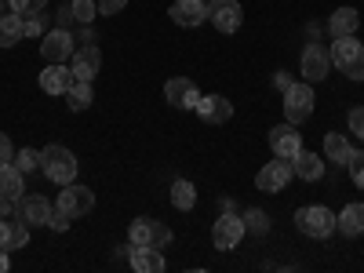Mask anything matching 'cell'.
I'll return each mask as SVG.
<instances>
[{
    "instance_id": "31",
    "label": "cell",
    "mask_w": 364,
    "mask_h": 273,
    "mask_svg": "<svg viewBox=\"0 0 364 273\" xmlns=\"http://www.w3.org/2000/svg\"><path fill=\"white\" fill-rule=\"evenodd\" d=\"M8 8H11L15 15L29 18V15H37V11H44V8H48V0H8Z\"/></svg>"
},
{
    "instance_id": "41",
    "label": "cell",
    "mask_w": 364,
    "mask_h": 273,
    "mask_svg": "<svg viewBox=\"0 0 364 273\" xmlns=\"http://www.w3.org/2000/svg\"><path fill=\"white\" fill-rule=\"evenodd\" d=\"M273 84H277V87H281V91H288V87H291V84H295V80H291V73H284V70H281V73H277V77H273Z\"/></svg>"
},
{
    "instance_id": "10",
    "label": "cell",
    "mask_w": 364,
    "mask_h": 273,
    "mask_svg": "<svg viewBox=\"0 0 364 273\" xmlns=\"http://www.w3.org/2000/svg\"><path fill=\"white\" fill-rule=\"evenodd\" d=\"M291 175H295V171H291V161H281V157H277V161H269V164L255 175V186H259L262 193H281L288 182H291Z\"/></svg>"
},
{
    "instance_id": "38",
    "label": "cell",
    "mask_w": 364,
    "mask_h": 273,
    "mask_svg": "<svg viewBox=\"0 0 364 273\" xmlns=\"http://www.w3.org/2000/svg\"><path fill=\"white\" fill-rule=\"evenodd\" d=\"M350 132H353L357 139H364V106L350 109Z\"/></svg>"
},
{
    "instance_id": "8",
    "label": "cell",
    "mask_w": 364,
    "mask_h": 273,
    "mask_svg": "<svg viewBox=\"0 0 364 273\" xmlns=\"http://www.w3.org/2000/svg\"><path fill=\"white\" fill-rule=\"evenodd\" d=\"M248 230H245V219H237V215H219L215 219V226H211V240H215V248L219 252H233L237 245H240V237H245Z\"/></svg>"
},
{
    "instance_id": "30",
    "label": "cell",
    "mask_w": 364,
    "mask_h": 273,
    "mask_svg": "<svg viewBox=\"0 0 364 273\" xmlns=\"http://www.w3.org/2000/svg\"><path fill=\"white\" fill-rule=\"evenodd\" d=\"M15 164H18L22 175H33V171L41 168V154H37V149H18V154H15Z\"/></svg>"
},
{
    "instance_id": "26",
    "label": "cell",
    "mask_w": 364,
    "mask_h": 273,
    "mask_svg": "<svg viewBox=\"0 0 364 273\" xmlns=\"http://www.w3.org/2000/svg\"><path fill=\"white\" fill-rule=\"evenodd\" d=\"M171 204H175L178 211H193V204H197V190H193V182H186V178L171 182Z\"/></svg>"
},
{
    "instance_id": "15",
    "label": "cell",
    "mask_w": 364,
    "mask_h": 273,
    "mask_svg": "<svg viewBox=\"0 0 364 273\" xmlns=\"http://www.w3.org/2000/svg\"><path fill=\"white\" fill-rule=\"evenodd\" d=\"M73 84H77V77H73V70H66V63H48V70L41 73L44 95H66Z\"/></svg>"
},
{
    "instance_id": "16",
    "label": "cell",
    "mask_w": 364,
    "mask_h": 273,
    "mask_svg": "<svg viewBox=\"0 0 364 273\" xmlns=\"http://www.w3.org/2000/svg\"><path fill=\"white\" fill-rule=\"evenodd\" d=\"M269 146H273V157L281 161H291L299 149H302V139H299V128L295 124H281V128H269Z\"/></svg>"
},
{
    "instance_id": "21",
    "label": "cell",
    "mask_w": 364,
    "mask_h": 273,
    "mask_svg": "<svg viewBox=\"0 0 364 273\" xmlns=\"http://www.w3.org/2000/svg\"><path fill=\"white\" fill-rule=\"evenodd\" d=\"M357 26H360L357 8H339V11H331V18H328V33L331 37H357Z\"/></svg>"
},
{
    "instance_id": "20",
    "label": "cell",
    "mask_w": 364,
    "mask_h": 273,
    "mask_svg": "<svg viewBox=\"0 0 364 273\" xmlns=\"http://www.w3.org/2000/svg\"><path fill=\"white\" fill-rule=\"evenodd\" d=\"M291 171L302 178V182H321L324 178V157L310 154V149H299L291 157Z\"/></svg>"
},
{
    "instance_id": "40",
    "label": "cell",
    "mask_w": 364,
    "mask_h": 273,
    "mask_svg": "<svg viewBox=\"0 0 364 273\" xmlns=\"http://www.w3.org/2000/svg\"><path fill=\"white\" fill-rule=\"evenodd\" d=\"M55 22H58V29H70V26H73V22H77V15H73V8H70V4H66V8H63V11H58V15H55Z\"/></svg>"
},
{
    "instance_id": "1",
    "label": "cell",
    "mask_w": 364,
    "mask_h": 273,
    "mask_svg": "<svg viewBox=\"0 0 364 273\" xmlns=\"http://www.w3.org/2000/svg\"><path fill=\"white\" fill-rule=\"evenodd\" d=\"M41 171L55 182V186H66V182H73V178H77V157L70 154L66 146L51 142V146H44V149H41Z\"/></svg>"
},
{
    "instance_id": "3",
    "label": "cell",
    "mask_w": 364,
    "mask_h": 273,
    "mask_svg": "<svg viewBox=\"0 0 364 273\" xmlns=\"http://www.w3.org/2000/svg\"><path fill=\"white\" fill-rule=\"evenodd\" d=\"M295 226H299V233H306L314 240H328L336 233V215L321 204H306V208L295 211Z\"/></svg>"
},
{
    "instance_id": "13",
    "label": "cell",
    "mask_w": 364,
    "mask_h": 273,
    "mask_svg": "<svg viewBox=\"0 0 364 273\" xmlns=\"http://www.w3.org/2000/svg\"><path fill=\"white\" fill-rule=\"evenodd\" d=\"M99 66H102V55H99V48H95V44H80V48L73 51V58H70L73 77H77V80H87V84L95 80Z\"/></svg>"
},
{
    "instance_id": "7",
    "label": "cell",
    "mask_w": 364,
    "mask_h": 273,
    "mask_svg": "<svg viewBox=\"0 0 364 273\" xmlns=\"http://www.w3.org/2000/svg\"><path fill=\"white\" fill-rule=\"evenodd\" d=\"M29 245V223L18 215H0V252H18V248H26Z\"/></svg>"
},
{
    "instance_id": "14",
    "label": "cell",
    "mask_w": 364,
    "mask_h": 273,
    "mask_svg": "<svg viewBox=\"0 0 364 273\" xmlns=\"http://www.w3.org/2000/svg\"><path fill=\"white\" fill-rule=\"evenodd\" d=\"M168 15H171L175 26L193 29V26L208 22V0H175V4L168 8Z\"/></svg>"
},
{
    "instance_id": "34",
    "label": "cell",
    "mask_w": 364,
    "mask_h": 273,
    "mask_svg": "<svg viewBox=\"0 0 364 273\" xmlns=\"http://www.w3.org/2000/svg\"><path fill=\"white\" fill-rule=\"evenodd\" d=\"M171 245V230L164 223H149V248H164Z\"/></svg>"
},
{
    "instance_id": "12",
    "label": "cell",
    "mask_w": 364,
    "mask_h": 273,
    "mask_svg": "<svg viewBox=\"0 0 364 273\" xmlns=\"http://www.w3.org/2000/svg\"><path fill=\"white\" fill-rule=\"evenodd\" d=\"M164 99L175 106V109H197V99H200V91L190 77H171L164 84Z\"/></svg>"
},
{
    "instance_id": "19",
    "label": "cell",
    "mask_w": 364,
    "mask_h": 273,
    "mask_svg": "<svg viewBox=\"0 0 364 273\" xmlns=\"http://www.w3.org/2000/svg\"><path fill=\"white\" fill-rule=\"evenodd\" d=\"M128 259H132V269H139V273H164V266H168L161 248H149V245H132Z\"/></svg>"
},
{
    "instance_id": "33",
    "label": "cell",
    "mask_w": 364,
    "mask_h": 273,
    "mask_svg": "<svg viewBox=\"0 0 364 273\" xmlns=\"http://www.w3.org/2000/svg\"><path fill=\"white\" fill-rule=\"evenodd\" d=\"M128 245H149V219H135L128 226Z\"/></svg>"
},
{
    "instance_id": "28",
    "label": "cell",
    "mask_w": 364,
    "mask_h": 273,
    "mask_svg": "<svg viewBox=\"0 0 364 273\" xmlns=\"http://www.w3.org/2000/svg\"><path fill=\"white\" fill-rule=\"evenodd\" d=\"M245 230H252V233H266L269 230V215L262 208H248L245 211Z\"/></svg>"
},
{
    "instance_id": "39",
    "label": "cell",
    "mask_w": 364,
    "mask_h": 273,
    "mask_svg": "<svg viewBox=\"0 0 364 273\" xmlns=\"http://www.w3.org/2000/svg\"><path fill=\"white\" fill-rule=\"evenodd\" d=\"M124 8H128V0H99V15H117Z\"/></svg>"
},
{
    "instance_id": "6",
    "label": "cell",
    "mask_w": 364,
    "mask_h": 273,
    "mask_svg": "<svg viewBox=\"0 0 364 273\" xmlns=\"http://www.w3.org/2000/svg\"><path fill=\"white\" fill-rule=\"evenodd\" d=\"M73 51H77V44H73L70 29H51V33L41 37V58L44 63H70Z\"/></svg>"
},
{
    "instance_id": "17",
    "label": "cell",
    "mask_w": 364,
    "mask_h": 273,
    "mask_svg": "<svg viewBox=\"0 0 364 273\" xmlns=\"http://www.w3.org/2000/svg\"><path fill=\"white\" fill-rule=\"evenodd\" d=\"M18 215L29 223V226H48V215H51V200L41 197V193H22L18 200Z\"/></svg>"
},
{
    "instance_id": "24",
    "label": "cell",
    "mask_w": 364,
    "mask_h": 273,
    "mask_svg": "<svg viewBox=\"0 0 364 273\" xmlns=\"http://www.w3.org/2000/svg\"><path fill=\"white\" fill-rule=\"evenodd\" d=\"M324 157L331 161V164H350V157H353V146H350V139L346 135H324Z\"/></svg>"
},
{
    "instance_id": "43",
    "label": "cell",
    "mask_w": 364,
    "mask_h": 273,
    "mask_svg": "<svg viewBox=\"0 0 364 273\" xmlns=\"http://www.w3.org/2000/svg\"><path fill=\"white\" fill-rule=\"evenodd\" d=\"M8 211H11V200H8V197H0V215H8Z\"/></svg>"
},
{
    "instance_id": "36",
    "label": "cell",
    "mask_w": 364,
    "mask_h": 273,
    "mask_svg": "<svg viewBox=\"0 0 364 273\" xmlns=\"http://www.w3.org/2000/svg\"><path fill=\"white\" fill-rule=\"evenodd\" d=\"M48 226H51L55 233H66V230H70V215H66L63 208H51V215H48Z\"/></svg>"
},
{
    "instance_id": "44",
    "label": "cell",
    "mask_w": 364,
    "mask_h": 273,
    "mask_svg": "<svg viewBox=\"0 0 364 273\" xmlns=\"http://www.w3.org/2000/svg\"><path fill=\"white\" fill-rule=\"evenodd\" d=\"M0 11H4V4H0Z\"/></svg>"
},
{
    "instance_id": "42",
    "label": "cell",
    "mask_w": 364,
    "mask_h": 273,
    "mask_svg": "<svg viewBox=\"0 0 364 273\" xmlns=\"http://www.w3.org/2000/svg\"><path fill=\"white\" fill-rule=\"evenodd\" d=\"M4 269H11V259H8V252H0V273Z\"/></svg>"
},
{
    "instance_id": "35",
    "label": "cell",
    "mask_w": 364,
    "mask_h": 273,
    "mask_svg": "<svg viewBox=\"0 0 364 273\" xmlns=\"http://www.w3.org/2000/svg\"><path fill=\"white\" fill-rule=\"evenodd\" d=\"M350 178H353V186H360L364 190V154H357V149H353V157H350Z\"/></svg>"
},
{
    "instance_id": "27",
    "label": "cell",
    "mask_w": 364,
    "mask_h": 273,
    "mask_svg": "<svg viewBox=\"0 0 364 273\" xmlns=\"http://www.w3.org/2000/svg\"><path fill=\"white\" fill-rule=\"evenodd\" d=\"M66 106H70L73 113H84V109L91 106V84H87V80H77V84L66 91Z\"/></svg>"
},
{
    "instance_id": "29",
    "label": "cell",
    "mask_w": 364,
    "mask_h": 273,
    "mask_svg": "<svg viewBox=\"0 0 364 273\" xmlns=\"http://www.w3.org/2000/svg\"><path fill=\"white\" fill-rule=\"evenodd\" d=\"M70 8H73V15H77V22H91L99 15V0H70Z\"/></svg>"
},
{
    "instance_id": "11",
    "label": "cell",
    "mask_w": 364,
    "mask_h": 273,
    "mask_svg": "<svg viewBox=\"0 0 364 273\" xmlns=\"http://www.w3.org/2000/svg\"><path fill=\"white\" fill-rule=\"evenodd\" d=\"M328 66H331V51L321 48V44H306V51H302V80L306 84H317L328 77Z\"/></svg>"
},
{
    "instance_id": "32",
    "label": "cell",
    "mask_w": 364,
    "mask_h": 273,
    "mask_svg": "<svg viewBox=\"0 0 364 273\" xmlns=\"http://www.w3.org/2000/svg\"><path fill=\"white\" fill-rule=\"evenodd\" d=\"M44 26H48V15L37 11V15L22 18V33H26V37H44Z\"/></svg>"
},
{
    "instance_id": "4",
    "label": "cell",
    "mask_w": 364,
    "mask_h": 273,
    "mask_svg": "<svg viewBox=\"0 0 364 273\" xmlns=\"http://www.w3.org/2000/svg\"><path fill=\"white\" fill-rule=\"evenodd\" d=\"M314 87L306 80H295L288 91H284V117H288V124H306V120L314 117Z\"/></svg>"
},
{
    "instance_id": "2",
    "label": "cell",
    "mask_w": 364,
    "mask_h": 273,
    "mask_svg": "<svg viewBox=\"0 0 364 273\" xmlns=\"http://www.w3.org/2000/svg\"><path fill=\"white\" fill-rule=\"evenodd\" d=\"M331 66L343 70L350 80H364V48L353 37H336L331 44Z\"/></svg>"
},
{
    "instance_id": "23",
    "label": "cell",
    "mask_w": 364,
    "mask_h": 273,
    "mask_svg": "<svg viewBox=\"0 0 364 273\" xmlns=\"http://www.w3.org/2000/svg\"><path fill=\"white\" fill-rule=\"evenodd\" d=\"M336 230H343L346 237L364 233V204H346L339 215H336Z\"/></svg>"
},
{
    "instance_id": "18",
    "label": "cell",
    "mask_w": 364,
    "mask_h": 273,
    "mask_svg": "<svg viewBox=\"0 0 364 273\" xmlns=\"http://www.w3.org/2000/svg\"><path fill=\"white\" fill-rule=\"evenodd\" d=\"M197 113H200L204 124H226V120L233 117V106L223 95H200L197 99Z\"/></svg>"
},
{
    "instance_id": "37",
    "label": "cell",
    "mask_w": 364,
    "mask_h": 273,
    "mask_svg": "<svg viewBox=\"0 0 364 273\" xmlns=\"http://www.w3.org/2000/svg\"><path fill=\"white\" fill-rule=\"evenodd\" d=\"M11 161H15V146H11V139L4 132H0V168L11 164Z\"/></svg>"
},
{
    "instance_id": "25",
    "label": "cell",
    "mask_w": 364,
    "mask_h": 273,
    "mask_svg": "<svg viewBox=\"0 0 364 273\" xmlns=\"http://www.w3.org/2000/svg\"><path fill=\"white\" fill-rule=\"evenodd\" d=\"M26 33H22V15L8 11V15H0V48H11L18 44Z\"/></svg>"
},
{
    "instance_id": "5",
    "label": "cell",
    "mask_w": 364,
    "mask_h": 273,
    "mask_svg": "<svg viewBox=\"0 0 364 273\" xmlns=\"http://www.w3.org/2000/svg\"><path fill=\"white\" fill-rule=\"evenodd\" d=\"M208 18L219 33H237L245 11H240V0H208Z\"/></svg>"
},
{
    "instance_id": "22",
    "label": "cell",
    "mask_w": 364,
    "mask_h": 273,
    "mask_svg": "<svg viewBox=\"0 0 364 273\" xmlns=\"http://www.w3.org/2000/svg\"><path fill=\"white\" fill-rule=\"evenodd\" d=\"M22 186H26V175L18 171V164H15V161L0 168V197H8V200L15 204V200H18V197L26 193Z\"/></svg>"
},
{
    "instance_id": "9",
    "label": "cell",
    "mask_w": 364,
    "mask_h": 273,
    "mask_svg": "<svg viewBox=\"0 0 364 273\" xmlns=\"http://www.w3.org/2000/svg\"><path fill=\"white\" fill-rule=\"evenodd\" d=\"M55 208H63L70 219H80V215H87V211L95 208V193H91L87 186H73V182H66Z\"/></svg>"
}]
</instances>
